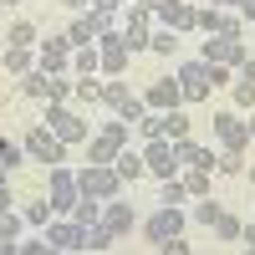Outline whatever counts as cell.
<instances>
[{
	"instance_id": "cell-43",
	"label": "cell",
	"mask_w": 255,
	"mask_h": 255,
	"mask_svg": "<svg viewBox=\"0 0 255 255\" xmlns=\"http://www.w3.org/2000/svg\"><path fill=\"white\" fill-rule=\"evenodd\" d=\"M215 87H230V67H209V92Z\"/></svg>"
},
{
	"instance_id": "cell-6",
	"label": "cell",
	"mask_w": 255,
	"mask_h": 255,
	"mask_svg": "<svg viewBox=\"0 0 255 255\" xmlns=\"http://www.w3.org/2000/svg\"><path fill=\"white\" fill-rule=\"evenodd\" d=\"M184 225H189L184 209H163V204H158L153 215L143 220V235L153 240V245H168V240H179V235H184Z\"/></svg>"
},
{
	"instance_id": "cell-12",
	"label": "cell",
	"mask_w": 255,
	"mask_h": 255,
	"mask_svg": "<svg viewBox=\"0 0 255 255\" xmlns=\"http://www.w3.org/2000/svg\"><path fill=\"white\" fill-rule=\"evenodd\" d=\"M148 36H153V10L148 5H128V26H123V41H128V51H143L148 46Z\"/></svg>"
},
{
	"instance_id": "cell-58",
	"label": "cell",
	"mask_w": 255,
	"mask_h": 255,
	"mask_svg": "<svg viewBox=\"0 0 255 255\" xmlns=\"http://www.w3.org/2000/svg\"><path fill=\"white\" fill-rule=\"evenodd\" d=\"M0 5H15V0H0Z\"/></svg>"
},
{
	"instance_id": "cell-30",
	"label": "cell",
	"mask_w": 255,
	"mask_h": 255,
	"mask_svg": "<svg viewBox=\"0 0 255 255\" xmlns=\"http://www.w3.org/2000/svg\"><path fill=\"white\" fill-rule=\"evenodd\" d=\"M189 199V189H184V179H163V189H158V204L163 209H179Z\"/></svg>"
},
{
	"instance_id": "cell-49",
	"label": "cell",
	"mask_w": 255,
	"mask_h": 255,
	"mask_svg": "<svg viewBox=\"0 0 255 255\" xmlns=\"http://www.w3.org/2000/svg\"><path fill=\"white\" fill-rule=\"evenodd\" d=\"M240 240H245V245H255V225H245V230H240Z\"/></svg>"
},
{
	"instance_id": "cell-45",
	"label": "cell",
	"mask_w": 255,
	"mask_h": 255,
	"mask_svg": "<svg viewBox=\"0 0 255 255\" xmlns=\"http://www.w3.org/2000/svg\"><path fill=\"white\" fill-rule=\"evenodd\" d=\"M163 255H189V245H184V235H179V240H168V245H163Z\"/></svg>"
},
{
	"instance_id": "cell-27",
	"label": "cell",
	"mask_w": 255,
	"mask_h": 255,
	"mask_svg": "<svg viewBox=\"0 0 255 255\" xmlns=\"http://www.w3.org/2000/svg\"><path fill=\"white\" fill-rule=\"evenodd\" d=\"M220 215H225V209H220L215 199H209V194H204L194 209H189V220H194V225H204V230H215V220H220Z\"/></svg>"
},
{
	"instance_id": "cell-21",
	"label": "cell",
	"mask_w": 255,
	"mask_h": 255,
	"mask_svg": "<svg viewBox=\"0 0 255 255\" xmlns=\"http://www.w3.org/2000/svg\"><path fill=\"white\" fill-rule=\"evenodd\" d=\"M123 153V143H113L108 133H97V138H87V163H113Z\"/></svg>"
},
{
	"instance_id": "cell-37",
	"label": "cell",
	"mask_w": 255,
	"mask_h": 255,
	"mask_svg": "<svg viewBox=\"0 0 255 255\" xmlns=\"http://www.w3.org/2000/svg\"><path fill=\"white\" fill-rule=\"evenodd\" d=\"M20 230H26V215H15V209H10V215H0V240H15Z\"/></svg>"
},
{
	"instance_id": "cell-15",
	"label": "cell",
	"mask_w": 255,
	"mask_h": 255,
	"mask_svg": "<svg viewBox=\"0 0 255 255\" xmlns=\"http://www.w3.org/2000/svg\"><path fill=\"white\" fill-rule=\"evenodd\" d=\"M143 102H148V113H168V108H184V87L174 77H163V82H153V87L143 92Z\"/></svg>"
},
{
	"instance_id": "cell-51",
	"label": "cell",
	"mask_w": 255,
	"mask_h": 255,
	"mask_svg": "<svg viewBox=\"0 0 255 255\" xmlns=\"http://www.w3.org/2000/svg\"><path fill=\"white\" fill-rule=\"evenodd\" d=\"M245 133H250V138H255V108H250V118H245Z\"/></svg>"
},
{
	"instance_id": "cell-3",
	"label": "cell",
	"mask_w": 255,
	"mask_h": 255,
	"mask_svg": "<svg viewBox=\"0 0 255 255\" xmlns=\"http://www.w3.org/2000/svg\"><path fill=\"white\" fill-rule=\"evenodd\" d=\"M20 148H26V158H31V163H51V168H56V163H67V143H61L46 123H41V128H31Z\"/></svg>"
},
{
	"instance_id": "cell-20",
	"label": "cell",
	"mask_w": 255,
	"mask_h": 255,
	"mask_svg": "<svg viewBox=\"0 0 255 255\" xmlns=\"http://www.w3.org/2000/svg\"><path fill=\"white\" fill-rule=\"evenodd\" d=\"M0 61H5L10 77H26V72L36 67V46H5V56H0Z\"/></svg>"
},
{
	"instance_id": "cell-11",
	"label": "cell",
	"mask_w": 255,
	"mask_h": 255,
	"mask_svg": "<svg viewBox=\"0 0 255 255\" xmlns=\"http://www.w3.org/2000/svg\"><path fill=\"white\" fill-rule=\"evenodd\" d=\"M97 51H102V77H123L128 72V41H123V31H108V36H97Z\"/></svg>"
},
{
	"instance_id": "cell-18",
	"label": "cell",
	"mask_w": 255,
	"mask_h": 255,
	"mask_svg": "<svg viewBox=\"0 0 255 255\" xmlns=\"http://www.w3.org/2000/svg\"><path fill=\"white\" fill-rule=\"evenodd\" d=\"M102 72V51L97 46H72V77H97Z\"/></svg>"
},
{
	"instance_id": "cell-25",
	"label": "cell",
	"mask_w": 255,
	"mask_h": 255,
	"mask_svg": "<svg viewBox=\"0 0 255 255\" xmlns=\"http://www.w3.org/2000/svg\"><path fill=\"white\" fill-rule=\"evenodd\" d=\"M113 240H118V235H113V230L102 225V220H97V225H87V230H82V250H108Z\"/></svg>"
},
{
	"instance_id": "cell-36",
	"label": "cell",
	"mask_w": 255,
	"mask_h": 255,
	"mask_svg": "<svg viewBox=\"0 0 255 255\" xmlns=\"http://www.w3.org/2000/svg\"><path fill=\"white\" fill-rule=\"evenodd\" d=\"M20 158H26V148H20V143H10V138H0V168H15Z\"/></svg>"
},
{
	"instance_id": "cell-19",
	"label": "cell",
	"mask_w": 255,
	"mask_h": 255,
	"mask_svg": "<svg viewBox=\"0 0 255 255\" xmlns=\"http://www.w3.org/2000/svg\"><path fill=\"white\" fill-rule=\"evenodd\" d=\"M113 168H118V179H123V184H133V179H143V174H148L143 153H133V148H123V153L113 158Z\"/></svg>"
},
{
	"instance_id": "cell-52",
	"label": "cell",
	"mask_w": 255,
	"mask_h": 255,
	"mask_svg": "<svg viewBox=\"0 0 255 255\" xmlns=\"http://www.w3.org/2000/svg\"><path fill=\"white\" fill-rule=\"evenodd\" d=\"M138 5H148V10H158V5H163V0H138Z\"/></svg>"
},
{
	"instance_id": "cell-55",
	"label": "cell",
	"mask_w": 255,
	"mask_h": 255,
	"mask_svg": "<svg viewBox=\"0 0 255 255\" xmlns=\"http://www.w3.org/2000/svg\"><path fill=\"white\" fill-rule=\"evenodd\" d=\"M240 255H255V245H245V250H240Z\"/></svg>"
},
{
	"instance_id": "cell-2",
	"label": "cell",
	"mask_w": 255,
	"mask_h": 255,
	"mask_svg": "<svg viewBox=\"0 0 255 255\" xmlns=\"http://www.w3.org/2000/svg\"><path fill=\"white\" fill-rule=\"evenodd\" d=\"M46 128H51V133L67 143V148L92 138V133H87V118H82V113H72L67 102H46Z\"/></svg>"
},
{
	"instance_id": "cell-35",
	"label": "cell",
	"mask_w": 255,
	"mask_h": 255,
	"mask_svg": "<svg viewBox=\"0 0 255 255\" xmlns=\"http://www.w3.org/2000/svg\"><path fill=\"white\" fill-rule=\"evenodd\" d=\"M133 128H138L143 138H163V113H143V118H138Z\"/></svg>"
},
{
	"instance_id": "cell-40",
	"label": "cell",
	"mask_w": 255,
	"mask_h": 255,
	"mask_svg": "<svg viewBox=\"0 0 255 255\" xmlns=\"http://www.w3.org/2000/svg\"><path fill=\"white\" fill-rule=\"evenodd\" d=\"M235 108H245V113L255 108V82H240L235 77Z\"/></svg>"
},
{
	"instance_id": "cell-14",
	"label": "cell",
	"mask_w": 255,
	"mask_h": 255,
	"mask_svg": "<svg viewBox=\"0 0 255 255\" xmlns=\"http://www.w3.org/2000/svg\"><path fill=\"white\" fill-rule=\"evenodd\" d=\"M209 123H215V138H220V148H245V143H250V133H245V118H240V113H215Z\"/></svg>"
},
{
	"instance_id": "cell-1",
	"label": "cell",
	"mask_w": 255,
	"mask_h": 255,
	"mask_svg": "<svg viewBox=\"0 0 255 255\" xmlns=\"http://www.w3.org/2000/svg\"><path fill=\"white\" fill-rule=\"evenodd\" d=\"M77 189L108 204V199H118V194H123V179H118V168H113V163H87V168L77 174Z\"/></svg>"
},
{
	"instance_id": "cell-33",
	"label": "cell",
	"mask_w": 255,
	"mask_h": 255,
	"mask_svg": "<svg viewBox=\"0 0 255 255\" xmlns=\"http://www.w3.org/2000/svg\"><path fill=\"white\" fill-rule=\"evenodd\" d=\"M67 41H72V46H97V36H92V26H87V15H77L72 26H67Z\"/></svg>"
},
{
	"instance_id": "cell-31",
	"label": "cell",
	"mask_w": 255,
	"mask_h": 255,
	"mask_svg": "<svg viewBox=\"0 0 255 255\" xmlns=\"http://www.w3.org/2000/svg\"><path fill=\"white\" fill-rule=\"evenodd\" d=\"M184 189H189V199H204L209 194V168H189V174H179Z\"/></svg>"
},
{
	"instance_id": "cell-38",
	"label": "cell",
	"mask_w": 255,
	"mask_h": 255,
	"mask_svg": "<svg viewBox=\"0 0 255 255\" xmlns=\"http://www.w3.org/2000/svg\"><path fill=\"white\" fill-rule=\"evenodd\" d=\"M26 225H36V230H46V225H51V199H41V204H31V209H26Z\"/></svg>"
},
{
	"instance_id": "cell-17",
	"label": "cell",
	"mask_w": 255,
	"mask_h": 255,
	"mask_svg": "<svg viewBox=\"0 0 255 255\" xmlns=\"http://www.w3.org/2000/svg\"><path fill=\"white\" fill-rule=\"evenodd\" d=\"M102 225H108L113 235H128V230L138 225V215H133V204H118V199H108V204H102Z\"/></svg>"
},
{
	"instance_id": "cell-8",
	"label": "cell",
	"mask_w": 255,
	"mask_h": 255,
	"mask_svg": "<svg viewBox=\"0 0 255 255\" xmlns=\"http://www.w3.org/2000/svg\"><path fill=\"white\" fill-rule=\"evenodd\" d=\"M143 163H148V174H158V179H179V168H184L168 138H148V148H143Z\"/></svg>"
},
{
	"instance_id": "cell-5",
	"label": "cell",
	"mask_w": 255,
	"mask_h": 255,
	"mask_svg": "<svg viewBox=\"0 0 255 255\" xmlns=\"http://www.w3.org/2000/svg\"><path fill=\"white\" fill-rule=\"evenodd\" d=\"M199 61H204V67H230V72H235L245 61V41L240 36H209L199 46Z\"/></svg>"
},
{
	"instance_id": "cell-29",
	"label": "cell",
	"mask_w": 255,
	"mask_h": 255,
	"mask_svg": "<svg viewBox=\"0 0 255 255\" xmlns=\"http://www.w3.org/2000/svg\"><path fill=\"white\" fill-rule=\"evenodd\" d=\"M82 15H87V26H92V36H108V31H118V10H82Z\"/></svg>"
},
{
	"instance_id": "cell-48",
	"label": "cell",
	"mask_w": 255,
	"mask_h": 255,
	"mask_svg": "<svg viewBox=\"0 0 255 255\" xmlns=\"http://www.w3.org/2000/svg\"><path fill=\"white\" fill-rule=\"evenodd\" d=\"M0 255H20V245L15 240H0Z\"/></svg>"
},
{
	"instance_id": "cell-22",
	"label": "cell",
	"mask_w": 255,
	"mask_h": 255,
	"mask_svg": "<svg viewBox=\"0 0 255 255\" xmlns=\"http://www.w3.org/2000/svg\"><path fill=\"white\" fill-rule=\"evenodd\" d=\"M189 128H194V123H189V113H184V108H168V113H163V138H168V143L189 138Z\"/></svg>"
},
{
	"instance_id": "cell-54",
	"label": "cell",
	"mask_w": 255,
	"mask_h": 255,
	"mask_svg": "<svg viewBox=\"0 0 255 255\" xmlns=\"http://www.w3.org/2000/svg\"><path fill=\"white\" fill-rule=\"evenodd\" d=\"M5 174H10V168H0V189H5Z\"/></svg>"
},
{
	"instance_id": "cell-39",
	"label": "cell",
	"mask_w": 255,
	"mask_h": 255,
	"mask_svg": "<svg viewBox=\"0 0 255 255\" xmlns=\"http://www.w3.org/2000/svg\"><path fill=\"white\" fill-rule=\"evenodd\" d=\"M240 230H245V225H240L235 215H220V220H215V235H220V240H240Z\"/></svg>"
},
{
	"instance_id": "cell-57",
	"label": "cell",
	"mask_w": 255,
	"mask_h": 255,
	"mask_svg": "<svg viewBox=\"0 0 255 255\" xmlns=\"http://www.w3.org/2000/svg\"><path fill=\"white\" fill-rule=\"evenodd\" d=\"M250 184H255V163H250Z\"/></svg>"
},
{
	"instance_id": "cell-53",
	"label": "cell",
	"mask_w": 255,
	"mask_h": 255,
	"mask_svg": "<svg viewBox=\"0 0 255 255\" xmlns=\"http://www.w3.org/2000/svg\"><path fill=\"white\" fill-rule=\"evenodd\" d=\"M209 5H235V0H209Z\"/></svg>"
},
{
	"instance_id": "cell-46",
	"label": "cell",
	"mask_w": 255,
	"mask_h": 255,
	"mask_svg": "<svg viewBox=\"0 0 255 255\" xmlns=\"http://www.w3.org/2000/svg\"><path fill=\"white\" fill-rule=\"evenodd\" d=\"M240 5V20H255V0H235Z\"/></svg>"
},
{
	"instance_id": "cell-7",
	"label": "cell",
	"mask_w": 255,
	"mask_h": 255,
	"mask_svg": "<svg viewBox=\"0 0 255 255\" xmlns=\"http://www.w3.org/2000/svg\"><path fill=\"white\" fill-rule=\"evenodd\" d=\"M36 67L51 72V77L72 72V41H67V36H46V41L36 46Z\"/></svg>"
},
{
	"instance_id": "cell-10",
	"label": "cell",
	"mask_w": 255,
	"mask_h": 255,
	"mask_svg": "<svg viewBox=\"0 0 255 255\" xmlns=\"http://www.w3.org/2000/svg\"><path fill=\"white\" fill-rule=\"evenodd\" d=\"M174 82L184 87V102H204V97H209V67H204L199 56H194V61H179Z\"/></svg>"
},
{
	"instance_id": "cell-34",
	"label": "cell",
	"mask_w": 255,
	"mask_h": 255,
	"mask_svg": "<svg viewBox=\"0 0 255 255\" xmlns=\"http://www.w3.org/2000/svg\"><path fill=\"white\" fill-rule=\"evenodd\" d=\"M5 41H10V46H41V41H36V26H31V20H15V26L5 31Z\"/></svg>"
},
{
	"instance_id": "cell-4",
	"label": "cell",
	"mask_w": 255,
	"mask_h": 255,
	"mask_svg": "<svg viewBox=\"0 0 255 255\" xmlns=\"http://www.w3.org/2000/svg\"><path fill=\"white\" fill-rule=\"evenodd\" d=\"M46 199H51V215H72V204L82 199V189H77V174L72 168H51L46 174Z\"/></svg>"
},
{
	"instance_id": "cell-26",
	"label": "cell",
	"mask_w": 255,
	"mask_h": 255,
	"mask_svg": "<svg viewBox=\"0 0 255 255\" xmlns=\"http://www.w3.org/2000/svg\"><path fill=\"white\" fill-rule=\"evenodd\" d=\"M215 174H245V148H220V163H215Z\"/></svg>"
},
{
	"instance_id": "cell-16",
	"label": "cell",
	"mask_w": 255,
	"mask_h": 255,
	"mask_svg": "<svg viewBox=\"0 0 255 255\" xmlns=\"http://www.w3.org/2000/svg\"><path fill=\"white\" fill-rule=\"evenodd\" d=\"M46 245H56V250H82V225H77V220H51V225H46Z\"/></svg>"
},
{
	"instance_id": "cell-9",
	"label": "cell",
	"mask_w": 255,
	"mask_h": 255,
	"mask_svg": "<svg viewBox=\"0 0 255 255\" xmlns=\"http://www.w3.org/2000/svg\"><path fill=\"white\" fill-rule=\"evenodd\" d=\"M194 31H204V36H240V31H245V20H240L235 10H220V5H204V10L194 15Z\"/></svg>"
},
{
	"instance_id": "cell-50",
	"label": "cell",
	"mask_w": 255,
	"mask_h": 255,
	"mask_svg": "<svg viewBox=\"0 0 255 255\" xmlns=\"http://www.w3.org/2000/svg\"><path fill=\"white\" fill-rule=\"evenodd\" d=\"M61 5H67V10H87V0H61Z\"/></svg>"
},
{
	"instance_id": "cell-13",
	"label": "cell",
	"mask_w": 255,
	"mask_h": 255,
	"mask_svg": "<svg viewBox=\"0 0 255 255\" xmlns=\"http://www.w3.org/2000/svg\"><path fill=\"white\" fill-rule=\"evenodd\" d=\"M194 15H199V10L189 5V0H163V5L153 10V20H158V26L179 31V36H184V31H194Z\"/></svg>"
},
{
	"instance_id": "cell-42",
	"label": "cell",
	"mask_w": 255,
	"mask_h": 255,
	"mask_svg": "<svg viewBox=\"0 0 255 255\" xmlns=\"http://www.w3.org/2000/svg\"><path fill=\"white\" fill-rule=\"evenodd\" d=\"M20 255H61V250L46 245V235H41V240H26V245H20Z\"/></svg>"
},
{
	"instance_id": "cell-23",
	"label": "cell",
	"mask_w": 255,
	"mask_h": 255,
	"mask_svg": "<svg viewBox=\"0 0 255 255\" xmlns=\"http://www.w3.org/2000/svg\"><path fill=\"white\" fill-rule=\"evenodd\" d=\"M148 51H158V56H168V61H174V56H179V31L158 26L153 36H148Z\"/></svg>"
},
{
	"instance_id": "cell-44",
	"label": "cell",
	"mask_w": 255,
	"mask_h": 255,
	"mask_svg": "<svg viewBox=\"0 0 255 255\" xmlns=\"http://www.w3.org/2000/svg\"><path fill=\"white\" fill-rule=\"evenodd\" d=\"M235 72H240V82H255V56H245L240 67H235Z\"/></svg>"
},
{
	"instance_id": "cell-24",
	"label": "cell",
	"mask_w": 255,
	"mask_h": 255,
	"mask_svg": "<svg viewBox=\"0 0 255 255\" xmlns=\"http://www.w3.org/2000/svg\"><path fill=\"white\" fill-rule=\"evenodd\" d=\"M72 220H77L82 230H87V225H97V220H102V199H92V194H82V199L72 204Z\"/></svg>"
},
{
	"instance_id": "cell-47",
	"label": "cell",
	"mask_w": 255,
	"mask_h": 255,
	"mask_svg": "<svg viewBox=\"0 0 255 255\" xmlns=\"http://www.w3.org/2000/svg\"><path fill=\"white\" fill-rule=\"evenodd\" d=\"M10 204L15 199H10V184H5V189H0V215H10Z\"/></svg>"
},
{
	"instance_id": "cell-56",
	"label": "cell",
	"mask_w": 255,
	"mask_h": 255,
	"mask_svg": "<svg viewBox=\"0 0 255 255\" xmlns=\"http://www.w3.org/2000/svg\"><path fill=\"white\" fill-rule=\"evenodd\" d=\"M82 255H102V250H82Z\"/></svg>"
},
{
	"instance_id": "cell-41",
	"label": "cell",
	"mask_w": 255,
	"mask_h": 255,
	"mask_svg": "<svg viewBox=\"0 0 255 255\" xmlns=\"http://www.w3.org/2000/svg\"><path fill=\"white\" fill-rule=\"evenodd\" d=\"M128 128H133V123H123V118H118V123H102V133H108L113 143H123V148H128Z\"/></svg>"
},
{
	"instance_id": "cell-32",
	"label": "cell",
	"mask_w": 255,
	"mask_h": 255,
	"mask_svg": "<svg viewBox=\"0 0 255 255\" xmlns=\"http://www.w3.org/2000/svg\"><path fill=\"white\" fill-rule=\"evenodd\" d=\"M72 102H102V82L77 77V82H72Z\"/></svg>"
},
{
	"instance_id": "cell-28",
	"label": "cell",
	"mask_w": 255,
	"mask_h": 255,
	"mask_svg": "<svg viewBox=\"0 0 255 255\" xmlns=\"http://www.w3.org/2000/svg\"><path fill=\"white\" fill-rule=\"evenodd\" d=\"M46 87H51V72H41V67H31L26 77H20V92L26 97H46Z\"/></svg>"
}]
</instances>
